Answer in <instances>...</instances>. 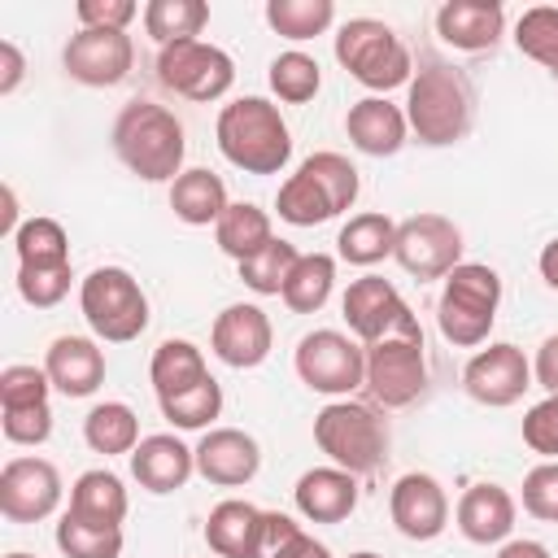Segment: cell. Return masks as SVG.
I'll list each match as a JSON object with an SVG mask.
<instances>
[{
	"mask_svg": "<svg viewBox=\"0 0 558 558\" xmlns=\"http://www.w3.org/2000/svg\"><path fill=\"white\" fill-rule=\"evenodd\" d=\"M405 122H410V135L427 148H449L466 140L475 122L471 78L440 57H423V65L405 87Z\"/></svg>",
	"mask_w": 558,
	"mask_h": 558,
	"instance_id": "6da1fadb",
	"label": "cell"
},
{
	"mask_svg": "<svg viewBox=\"0 0 558 558\" xmlns=\"http://www.w3.org/2000/svg\"><path fill=\"white\" fill-rule=\"evenodd\" d=\"M109 140H113L118 161L144 183H174L183 174V157H187L183 122L157 100L140 96V100L122 105Z\"/></svg>",
	"mask_w": 558,
	"mask_h": 558,
	"instance_id": "7a4b0ae2",
	"label": "cell"
},
{
	"mask_svg": "<svg viewBox=\"0 0 558 558\" xmlns=\"http://www.w3.org/2000/svg\"><path fill=\"white\" fill-rule=\"evenodd\" d=\"M218 153L244 174H279L292 161V131L275 100L266 96H235L218 109L214 122Z\"/></svg>",
	"mask_w": 558,
	"mask_h": 558,
	"instance_id": "3957f363",
	"label": "cell"
},
{
	"mask_svg": "<svg viewBox=\"0 0 558 558\" xmlns=\"http://www.w3.org/2000/svg\"><path fill=\"white\" fill-rule=\"evenodd\" d=\"M357 192H362V179L344 153H310L296 166V174L279 183L275 209L288 227H318L353 209Z\"/></svg>",
	"mask_w": 558,
	"mask_h": 558,
	"instance_id": "277c9868",
	"label": "cell"
},
{
	"mask_svg": "<svg viewBox=\"0 0 558 558\" xmlns=\"http://www.w3.org/2000/svg\"><path fill=\"white\" fill-rule=\"evenodd\" d=\"M388 418L379 414L375 401H327L314 414V445L331 458V466L349 471V475H375L388 462Z\"/></svg>",
	"mask_w": 558,
	"mask_h": 558,
	"instance_id": "5b68a950",
	"label": "cell"
},
{
	"mask_svg": "<svg viewBox=\"0 0 558 558\" xmlns=\"http://www.w3.org/2000/svg\"><path fill=\"white\" fill-rule=\"evenodd\" d=\"M366 392L384 410H405L427 392V349L414 310L384 340L366 344Z\"/></svg>",
	"mask_w": 558,
	"mask_h": 558,
	"instance_id": "8992f818",
	"label": "cell"
},
{
	"mask_svg": "<svg viewBox=\"0 0 558 558\" xmlns=\"http://www.w3.org/2000/svg\"><path fill=\"white\" fill-rule=\"evenodd\" d=\"M501 305V275L484 262H462L445 275L440 301H436V327L449 344L475 349L488 340Z\"/></svg>",
	"mask_w": 558,
	"mask_h": 558,
	"instance_id": "52a82bcc",
	"label": "cell"
},
{
	"mask_svg": "<svg viewBox=\"0 0 558 558\" xmlns=\"http://www.w3.org/2000/svg\"><path fill=\"white\" fill-rule=\"evenodd\" d=\"M336 61L349 70V78H357L362 87H371L379 96L392 87H410V78H414L410 48L379 17H349L336 31Z\"/></svg>",
	"mask_w": 558,
	"mask_h": 558,
	"instance_id": "ba28073f",
	"label": "cell"
},
{
	"mask_svg": "<svg viewBox=\"0 0 558 558\" xmlns=\"http://www.w3.org/2000/svg\"><path fill=\"white\" fill-rule=\"evenodd\" d=\"M78 310H83L92 336L105 344L140 340L148 327V296L126 266H96L78 283Z\"/></svg>",
	"mask_w": 558,
	"mask_h": 558,
	"instance_id": "9c48e42d",
	"label": "cell"
},
{
	"mask_svg": "<svg viewBox=\"0 0 558 558\" xmlns=\"http://www.w3.org/2000/svg\"><path fill=\"white\" fill-rule=\"evenodd\" d=\"M292 366H296V375L310 392H323L331 401L353 397L357 388H366V344H357L353 336H344L336 327L305 331L296 340Z\"/></svg>",
	"mask_w": 558,
	"mask_h": 558,
	"instance_id": "30bf717a",
	"label": "cell"
},
{
	"mask_svg": "<svg viewBox=\"0 0 558 558\" xmlns=\"http://www.w3.org/2000/svg\"><path fill=\"white\" fill-rule=\"evenodd\" d=\"M157 83L183 100H196V105H209V100H222L235 83V61L231 52H222L218 44H205V39H179V44H166L157 48Z\"/></svg>",
	"mask_w": 558,
	"mask_h": 558,
	"instance_id": "8fae6325",
	"label": "cell"
},
{
	"mask_svg": "<svg viewBox=\"0 0 558 558\" xmlns=\"http://www.w3.org/2000/svg\"><path fill=\"white\" fill-rule=\"evenodd\" d=\"M392 257L418 283L445 279L453 266H462V227L445 214H414V218L397 222Z\"/></svg>",
	"mask_w": 558,
	"mask_h": 558,
	"instance_id": "7c38bea8",
	"label": "cell"
},
{
	"mask_svg": "<svg viewBox=\"0 0 558 558\" xmlns=\"http://www.w3.org/2000/svg\"><path fill=\"white\" fill-rule=\"evenodd\" d=\"M462 388L471 401H480L488 410H506V405L523 401V392L532 388V362L523 357L519 344L493 340L488 349L471 353V362L462 366Z\"/></svg>",
	"mask_w": 558,
	"mask_h": 558,
	"instance_id": "4fadbf2b",
	"label": "cell"
},
{
	"mask_svg": "<svg viewBox=\"0 0 558 558\" xmlns=\"http://www.w3.org/2000/svg\"><path fill=\"white\" fill-rule=\"evenodd\" d=\"M61 65L83 87H118L135 65V39L126 31H74Z\"/></svg>",
	"mask_w": 558,
	"mask_h": 558,
	"instance_id": "5bb4252c",
	"label": "cell"
},
{
	"mask_svg": "<svg viewBox=\"0 0 558 558\" xmlns=\"http://www.w3.org/2000/svg\"><path fill=\"white\" fill-rule=\"evenodd\" d=\"M61 506V471L48 458H9L0 471V514L9 523H39Z\"/></svg>",
	"mask_w": 558,
	"mask_h": 558,
	"instance_id": "9a60e30c",
	"label": "cell"
},
{
	"mask_svg": "<svg viewBox=\"0 0 558 558\" xmlns=\"http://www.w3.org/2000/svg\"><path fill=\"white\" fill-rule=\"evenodd\" d=\"M270 344H275V327L266 318L262 305L253 301H235L227 305L214 327H209V349L218 362H227L231 371H253L270 357Z\"/></svg>",
	"mask_w": 558,
	"mask_h": 558,
	"instance_id": "2e32d148",
	"label": "cell"
},
{
	"mask_svg": "<svg viewBox=\"0 0 558 558\" xmlns=\"http://www.w3.org/2000/svg\"><path fill=\"white\" fill-rule=\"evenodd\" d=\"M388 514L405 541H436L449 527V497L436 475L405 471L388 488Z\"/></svg>",
	"mask_w": 558,
	"mask_h": 558,
	"instance_id": "e0dca14e",
	"label": "cell"
},
{
	"mask_svg": "<svg viewBox=\"0 0 558 558\" xmlns=\"http://www.w3.org/2000/svg\"><path fill=\"white\" fill-rule=\"evenodd\" d=\"M340 310H344V323L353 331V340L362 344H375L384 340L388 331H397V323L410 314V305L401 301V292L384 279V275H362L344 288L340 296Z\"/></svg>",
	"mask_w": 558,
	"mask_h": 558,
	"instance_id": "ac0fdd59",
	"label": "cell"
},
{
	"mask_svg": "<svg viewBox=\"0 0 558 558\" xmlns=\"http://www.w3.org/2000/svg\"><path fill=\"white\" fill-rule=\"evenodd\" d=\"M262 471V445L240 427H209L196 440V475L218 488H240Z\"/></svg>",
	"mask_w": 558,
	"mask_h": 558,
	"instance_id": "d6986e66",
	"label": "cell"
},
{
	"mask_svg": "<svg viewBox=\"0 0 558 558\" xmlns=\"http://www.w3.org/2000/svg\"><path fill=\"white\" fill-rule=\"evenodd\" d=\"M131 475L144 493L153 497H166V493H179L192 475H196V449H187L174 432H153L135 445L131 453Z\"/></svg>",
	"mask_w": 558,
	"mask_h": 558,
	"instance_id": "ffe728a7",
	"label": "cell"
},
{
	"mask_svg": "<svg viewBox=\"0 0 558 558\" xmlns=\"http://www.w3.org/2000/svg\"><path fill=\"white\" fill-rule=\"evenodd\" d=\"M344 135L366 157H397L410 140V122L405 109L392 105L388 96H362L344 113Z\"/></svg>",
	"mask_w": 558,
	"mask_h": 558,
	"instance_id": "44dd1931",
	"label": "cell"
},
{
	"mask_svg": "<svg viewBox=\"0 0 558 558\" xmlns=\"http://www.w3.org/2000/svg\"><path fill=\"white\" fill-rule=\"evenodd\" d=\"M514 514H519V506H514L510 488H501L493 480H480L458 497L453 523L471 545H501L514 532Z\"/></svg>",
	"mask_w": 558,
	"mask_h": 558,
	"instance_id": "7402d4cb",
	"label": "cell"
},
{
	"mask_svg": "<svg viewBox=\"0 0 558 558\" xmlns=\"http://www.w3.org/2000/svg\"><path fill=\"white\" fill-rule=\"evenodd\" d=\"M436 35L458 52H488L506 35L501 0H445L436 9Z\"/></svg>",
	"mask_w": 558,
	"mask_h": 558,
	"instance_id": "603a6c76",
	"label": "cell"
},
{
	"mask_svg": "<svg viewBox=\"0 0 558 558\" xmlns=\"http://www.w3.org/2000/svg\"><path fill=\"white\" fill-rule=\"evenodd\" d=\"M44 371L61 397H92L105 384V349L92 336H57L44 353Z\"/></svg>",
	"mask_w": 558,
	"mask_h": 558,
	"instance_id": "cb8c5ba5",
	"label": "cell"
},
{
	"mask_svg": "<svg viewBox=\"0 0 558 558\" xmlns=\"http://www.w3.org/2000/svg\"><path fill=\"white\" fill-rule=\"evenodd\" d=\"M296 514L310 523H340L357 510V475L340 466H310L292 488Z\"/></svg>",
	"mask_w": 558,
	"mask_h": 558,
	"instance_id": "d4e9b609",
	"label": "cell"
},
{
	"mask_svg": "<svg viewBox=\"0 0 558 558\" xmlns=\"http://www.w3.org/2000/svg\"><path fill=\"white\" fill-rule=\"evenodd\" d=\"M131 510V497L122 488V480L105 466H92L83 471L74 484H70V506L65 514H74L78 523H92V527H122Z\"/></svg>",
	"mask_w": 558,
	"mask_h": 558,
	"instance_id": "484cf974",
	"label": "cell"
},
{
	"mask_svg": "<svg viewBox=\"0 0 558 558\" xmlns=\"http://www.w3.org/2000/svg\"><path fill=\"white\" fill-rule=\"evenodd\" d=\"M262 519L266 510H257L253 501L227 497L209 510L205 519V545L218 558H257V541H262Z\"/></svg>",
	"mask_w": 558,
	"mask_h": 558,
	"instance_id": "4316f807",
	"label": "cell"
},
{
	"mask_svg": "<svg viewBox=\"0 0 558 558\" xmlns=\"http://www.w3.org/2000/svg\"><path fill=\"white\" fill-rule=\"evenodd\" d=\"M227 183L214 174V170H205V166H192V170H183L174 183H170V209H174V218L179 222H187V227H209V222H218L222 214H227Z\"/></svg>",
	"mask_w": 558,
	"mask_h": 558,
	"instance_id": "83f0119b",
	"label": "cell"
},
{
	"mask_svg": "<svg viewBox=\"0 0 558 558\" xmlns=\"http://www.w3.org/2000/svg\"><path fill=\"white\" fill-rule=\"evenodd\" d=\"M270 240H275V222H270V214H266L262 205H253V201H231L227 214L214 222V244H218L235 266L248 262V257H257Z\"/></svg>",
	"mask_w": 558,
	"mask_h": 558,
	"instance_id": "f1b7e54d",
	"label": "cell"
},
{
	"mask_svg": "<svg viewBox=\"0 0 558 558\" xmlns=\"http://www.w3.org/2000/svg\"><path fill=\"white\" fill-rule=\"evenodd\" d=\"M148 379H153V392H157V401H161V397H179V392L205 384V379H209V366H205V353H201L192 340L170 336V340H161V344L153 349Z\"/></svg>",
	"mask_w": 558,
	"mask_h": 558,
	"instance_id": "f546056e",
	"label": "cell"
},
{
	"mask_svg": "<svg viewBox=\"0 0 558 558\" xmlns=\"http://www.w3.org/2000/svg\"><path fill=\"white\" fill-rule=\"evenodd\" d=\"M392 248H397V222L379 209L353 214L336 235V253L349 266H379L384 257H392Z\"/></svg>",
	"mask_w": 558,
	"mask_h": 558,
	"instance_id": "4dcf8cb0",
	"label": "cell"
},
{
	"mask_svg": "<svg viewBox=\"0 0 558 558\" xmlns=\"http://www.w3.org/2000/svg\"><path fill=\"white\" fill-rule=\"evenodd\" d=\"M83 440L92 453H105V458H118V453H135V445L144 440L140 436V414L126 405V401H100L87 410L83 418Z\"/></svg>",
	"mask_w": 558,
	"mask_h": 558,
	"instance_id": "1f68e13d",
	"label": "cell"
},
{
	"mask_svg": "<svg viewBox=\"0 0 558 558\" xmlns=\"http://www.w3.org/2000/svg\"><path fill=\"white\" fill-rule=\"evenodd\" d=\"M13 253H17V266L22 270H57V266H70V235L57 218H26L13 235Z\"/></svg>",
	"mask_w": 558,
	"mask_h": 558,
	"instance_id": "d6a6232c",
	"label": "cell"
},
{
	"mask_svg": "<svg viewBox=\"0 0 558 558\" xmlns=\"http://www.w3.org/2000/svg\"><path fill=\"white\" fill-rule=\"evenodd\" d=\"M331 288H336V257L331 253H301L279 296L292 314H318L327 305Z\"/></svg>",
	"mask_w": 558,
	"mask_h": 558,
	"instance_id": "836d02e7",
	"label": "cell"
},
{
	"mask_svg": "<svg viewBox=\"0 0 558 558\" xmlns=\"http://www.w3.org/2000/svg\"><path fill=\"white\" fill-rule=\"evenodd\" d=\"M331 22H336L331 0H266V26L288 44L318 39L331 31Z\"/></svg>",
	"mask_w": 558,
	"mask_h": 558,
	"instance_id": "e575fe53",
	"label": "cell"
},
{
	"mask_svg": "<svg viewBox=\"0 0 558 558\" xmlns=\"http://www.w3.org/2000/svg\"><path fill=\"white\" fill-rule=\"evenodd\" d=\"M209 26V4L205 0H148L144 4V31L166 48L179 39H201Z\"/></svg>",
	"mask_w": 558,
	"mask_h": 558,
	"instance_id": "d590c367",
	"label": "cell"
},
{
	"mask_svg": "<svg viewBox=\"0 0 558 558\" xmlns=\"http://www.w3.org/2000/svg\"><path fill=\"white\" fill-rule=\"evenodd\" d=\"M514 48L545 65L549 74H558V4H532L519 13L514 22Z\"/></svg>",
	"mask_w": 558,
	"mask_h": 558,
	"instance_id": "8d00e7d4",
	"label": "cell"
},
{
	"mask_svg": "<svg viewBox=\"0 0 558 558\" xmlns=\"http://www.w3.org/2000/svg\"><path fill=\"white\" fill-rule=\"evenodd\" d=\"M257 558H331V549H327L323 541H314L292 514L266 510V519H262V541H257Z\"/></svg>",
	"mask_w": 558,
	"mask_h": 558,
	"instance_id": "74e56055",
	"label": "cell"
},
{
	"mask_svg": "<svg viewBox=\"0 0 558 558\" xmlns=\"http://www.w3.org/2000/svg\"><path fill=\"white\" fill-rule=\"evenodd\" d=\"M270 92L283 100V105H305V100H314L318 96V87H323V70H318V61L310 57V52H301V48H288V52H279L275 61H270Z\"/></svg>",
	"mask_w": 558,
	"mask_h": 558,
	"instance_id": "f35d334b",
	"label": "cell"
},
{
	"mask_svg": "<svg viewBox=\"0 0 558 558\" xmlns=\"http://www.w3.org/2000/svg\"><path fill=\"white\" fill-rule=\"evenodd\" d=\"M161 418L174 423L179 432H209V423L222 414V384L209 375L205 384L179 392V397H161Z\"/></svg>",
	"mask_w": 558,
	"mask_h": 558,
	"instance_id": "ab89813d",
	"label": "cell"
},
{
	"mask_svg": "<svg viewBox=\"0 0 558 558\" xmlns=\"http://www.w3.org/2000/svg\"><path fill=\"white\" fill-rule=\"evenodd\" d=\"M296 257H301V253H296L288 240L275 235L257 257L240 262V279H244V288L257 292V296H279L283 283H288V275H292V266H296Z\"/></svg>",
	"mask_w": 558,
	"mask_h": 558,
	"instance_id": "60d3db41",
	"label": "cell"
},
{
	"mask_svg": "<svg viewBox=\"0 0 558 558\" xmlns=\"http://www.w3.org/2000/svg\"><path fill=\"white\" fill-rule=\"evenodd\" d=\"M57 549L65 558H122V527H92L78 523L74 514H61Z\"/></svg>",
	"mask_w": 558,
	"mask_h": 558,
	"instance_id": "b9f144b4",
	"label": "cell"
},
{
	"mask_svg": "<svg viewBox=\"0 0 558 558\" xmlns=\"http://www.w3.org/2000/svg\"><path fill=\"white\" fill-rule=\"evenodd\" d=\"M52 392V379L44 366L13 362L0 371V410H22V405H44Z\"/></svg>",
	"mask_w": 558,
	"mask_h": 558,
	"instance_id": "7bdbcfd3",
	"label": "cell"
},
{
	"mask_svg": "<svg viewBox=\"0 0 558 558\" xmlns=\"http://www.w3.org/2000/svg\"><path fill=\"white\" fill-rule=\"evenodd\" d=\"M523 510L541 523H558V462H536L523 475Z\"/></svg>",
	"mask_w": 558,
	"mask_h": 558,
	"instance_id": "ee69618b",
	"label": "cell"
},
{
	"mask_svg": "<svg viewBox=\"0 0 558 558\" xmlns=\"http://www.w3.org/2000/svg\"><path fill=\"white\" fill-rule=\"evenodd\" d=\"M70 279H74L70 266H57V270H22L17 266V296L35 310H52V305L65 301Z\"/></svg>",
	"mask_w": 558,
	"mask_h": 558,
	"instance_id": "f6af8a7d",
	"label": "cell"
},
{
	"mask_svg": "<svg viewBox=\"0 0 558 558\" xmlns=\"http://www.w3.org/2000/svg\"><path fill=\"white\" fill-rule=\"evenodd\" d=\"M523 445L545 462H558V397H545L523 414Z\"/></svg>",
	"mask_w": 558,
	"mask_h": 558,
	"instance_id": "bcb514c9",
	"label": "cell"
},
{
	"mask_svg": "<svg viewBox=\"0 0 558 558\" xmlns=\"http://www.w3.org/2000/svg\"><path fill=\"white\" fill-rule=\"evenodd\" d=\"M4 440L9 445H44L52 436V405H22V410H4L0 414Z\"/></svg>",
	"mask_w": 558,
	"mask_h": 558,
	"instance_id": "7dc6e473",
	"label": "cell"
},
{
	"mask_svg": "<svg viewBox=\"0 0 558 558\" xmlns=\"http://www.w3.org/2000/svg\"><path fill=\"white\" fill-rule=\"evenodd\" d=\"M78 31H126L140 17L135 0H78L74 4Z\"/></svg>",
	"mask_w": 558,
	"mask_h": 558,
	"instance_id": "c3c4849f",
	"label": "cell"
},
{
	"mask_svg": "<svg viewBox=\"0 0 558 558\" xmlns=\"http://www.w3.org/2000/svg\"><path fill=\"white\" fill-rule=\"evenodd\" d=\"M532 379L545 388V397H558V336H545L532 357Z\"/></svg>",
	"mask_w": 558,
	"mask_h": 558,
	"instance_id": "681fc988",
	"label": "cell"
},
{
	"mask_svg": "<svg viewBox=\"0 0 558 558\" xmlns=\"http://www.w3.org/2000/svg\"><path fill=\"white\" fill-rule=\"evenodd\" d=\"M26 78V57L13 39H0V96H13Z\"/></svg>",
	"mask_w": 558,
	"mask_h": 558,
	"instance_id": "f907efd6",
	"label": "cell"
},
{
	"mask_svg": "<svg viewBox=\"0 0 558 558\" xmlns=\"http://www.w3.org/2000/svg\"><path fill=\"white\" fill-rule=\"evenodd\" d=\"M493 558H549V549L541 541H532V536H510V541L497 545Z\"/></svg>",
	"mask_w": 558,
	"mask_h": 558,
	"instance_id": "816d5d0a",
	"label": "cell"
},
{
	"mask_svg": "<svg viewBox=\"0 0 558 558\" xmlns=\"http://www.w3.org/2000/svg\"><path fill=\"white\" fill-rule=\"evenodd\" d=\"M536 266H541V279H545V283H549V288L558 292V235H554V240H549V244L541 248Z\"/></svg>",
	"mask_w": 558,
	"mask_h": 558,
	"instance_id": "f5cc1de1",
	"label": "cell"
},
{
	"mask_svg": "<svg viewBox=\"0 0 558 558\" xmlns=\"http://www.w3.org/2000/svg\"><path fill=\"white\" fill-rule=\"evenodd\" d=\"M4 558H35V554H26V549H13V554H4Z\"/></svg>",
	"mask_w": 558,
	"mask_h": 558,
	"instance_id": "db71d44e",
	"label": "cell"
},
{
	"mask_svg": "<svg viewBox=\"0 0 558 558\" xmlns=\"http://www.w3.org/2000/svg\"><path fill=\"white\" fill-rule=\"evenodd\" d=\"M349 558H379V554H371V549H357V554H349Z\"/></svg>",
	"mask_w": 558,
	"mask_h": 558,
	"instance_id": "11a10c76",
	"label": "cell"
}]
</instances>
